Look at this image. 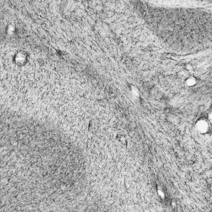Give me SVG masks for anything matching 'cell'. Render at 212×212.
<instances>
[{
	"label": "cell",
	"mask_w": 212,
	"mask_h": 212,
	"mask_svg": "<svg viewBox=\"0 0 212 212\" xmlns=\"http://www.w3.org/2000/svg\"><path fill=\"white\" fill-rule=\"evenodd\" d=\"M27 52L25 51H20L17 52L14 56V59L15 63L19 66L23 65L26 63L28 59Z\"/></svg>",
	"instance_id": "cell-1"
},
{
	"label": "cell",
	"mask_w": 212,
	"mask_h": 212,
	"mask_svg": "<svg viewBox=\"0 0 212 212\" xmlns=\"http://www.w3.org/2000/svg\"><path fill=\"white\" fill-rule=\"evenodd\" d=\"M14 31H15V27L14 26L11 24L9 25L7 28V33L10 35H12L14 33Z\"/></svg>",
	"instance_id": "cell-2"
}]
</instances>
